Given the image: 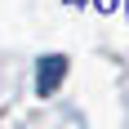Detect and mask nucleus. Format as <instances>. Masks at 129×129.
I'll return each instance as SVG.
<instances>
[{
	"label": "nucleus",
	"mask_w": 129,
	"mask_h": 129,
	"mask_svg": "<svg viewBox=\"0 0 129 129\" xmlns=\"http://www.w3.org/2000/svg\"><path fill=\"white\" fill-rule=\"evenodd\" d=\"M62 76H67V58H58V53L40 58V93H53L62 85Z\"/></svg>",
	"instance_id": "1"
}]
</instances>
